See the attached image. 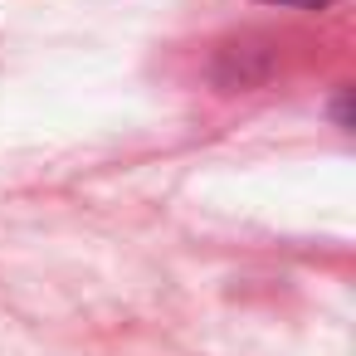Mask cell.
Returning <instances> with one entry per match:
<instances>
[{"instance_id": "6da1fadb", "label": "cell", "mask_w": 356, "mask_h": 356, "mask_svg": "<svg viewBox=\"0 0 356 356\" xmlns=\"http://www.w3.org/2000/svg\"><path fill=\"white\" fill-rule=\"evenodd\" d=\"M273 6H322V0H273Z\"/></svg>"}]
</instances>
